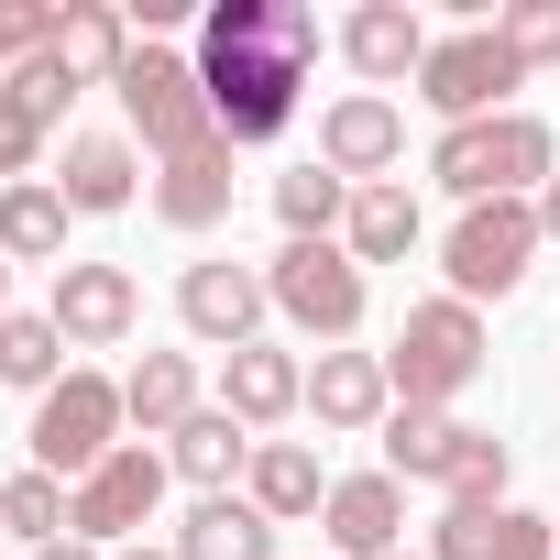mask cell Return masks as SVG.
Segmentation results:
<instances>
[{
    "label": "cell",
    "mask_w": 560,
    "mask_h": 560,
    "mask_svg": "<svg viewBox=\"0 0 560 560\" xmlns=\"http://www.w3.org/2000/svg\"><path fill=\"white\" fill-rule=\"evenodd\" d=\"M308 56H319V12L308 0H209L198 12V89L220 143H275L308 100Z\"/></svg>",
    "instance_id": "cell-1"
},
{
    "label": "cell",
    "mask_w": 560,
    "mask_h": 560,
    "mask_svg": "<svg viewBox=\"0 0 560 560\" xmlns=\"http://www.w3.org/2000/svg\"><path fill=\"white\" fill-rule=\"evenodd\" d=\"M429 176H440L462 209H483V198L549 187V176H560V143H549L538 110H494V121H451V132L429 143Z\"/></svg>",
    "instance_id": "cell-2"
},
{
    "label": "cell",
    "mask_w": 560,
    "mask_h": 560,
    "mask_svg": "<svg viewBox=\"0 0 560 560\" xmlns=\"http://www.w3.org/2000/svg\"><path fill=\"white\" fill-rule=\"evenodd\" d=\"M121 110H132V143H154V165L220 154V121H209L198 56H176V45H132V67H121Z\"/></svg>",
    "instance_id": "cell-3"
},
{
    "label": "cell",
    "mask_w": 560,
    "mask_h": 560,
    "mask_svg": "<svg viewBox=\"0 0 560 560\" xmlns=\"http://www.w3.org/2000/svg\"><path fill=\"white\" fill-rule=\"evenodd\" d=\"M472 374H483V319H472L462 298H429V308H407V330H396V352H385V385H396V407H451Z\"/></svg>",
    "instance_id": "cell-4"
},
{
    "label": "cell",
    "mask_w": 560,
    "mask_h": 560,
    "mask_svg": "<svg viewBox=\"0 0 560 560\" xmlns=\"http://www.w3.org/2000/svg\"><path fill=\"white\" fill-rule=\"evenodd\" d=\"M538 198H483V209H462L451 220V242H440V264H451V298L472 308V298H516L527 287V264H538Z\"/></svg>",
    "instance_id": "cell-5"
},
{
    "label": "cell",
    "mask_w": 560,
    "mask_h": 560,
    "mask_svg": "<svg viewBox=\"0 0 560 560\" xmlns=\"http://www.w3.org/2000/svg\"><path fill=\"white\" fill-rule=\"evenodd\" d=\"M121 429H132V407H121V385L110 374H67L45 407H34V472H56V483H89L110 451H121Z\"/></svg>",
    "instance_id": "cell-6"
},
{
    "label": "cell",
    "mask_w": 560,
    "mask_h": 560,
    "mask_svg": "<svg viewBox=\"0 0 560 560\" xmlns=\"http://www.w3.org/2000/svg\"><path fill=\"white\" fill-rule=\"evenodd\" d=\"M516 89H527V67L505 56V34H494V23L440 34V45H429V67H418V100L440 110V132H451V121H494Z\"/></svg>",
    "instance_id": "cell-7"
},
{
    "label": "cell",
    "mask_w": 560,
    "mask_h": 560,
    "mask_svg": "<svg viewBox=\"0 0 560 560\" xmlns=\"http://www.w3.org/2000/svg\"><path fill=\"white\" fill-rule=\"evenodd\" d=\"M264 287H275V308H287L308 341H352L363 330V264L341 242H287L264 264Z\"/></svg>",
    "instance_id": "cell-8"
},
{
    "label": "cell",
    "mask_w": 560,
    "mask_h": 560,
    "mask_svg": "<svg viewBox=\"0 0 560 560\" xmlns=\"http://www.w3.org/2000/svg\"><path fill=\"white\" fill-rule=\"evenodd\" d=\"M165 483H176V472H165V451H154V440H121V451H110L89 483H67V505H78V538H89V549H132V538L154 527Z\"/></svg>",
    "instance_id": "cell-9"
},
{
    "label": "cell",
    "mask_w": 560,
    "mask_h": 560,
    "mask_svg": "<svg viewBox=\"0 0 560 560\" xmlns=\"http://www.w3.org/2000/svg\"><path fill=\"white\" fill-rule=\"evenodd\" d=\"M319 165H330L341 187H385V176L407 165V110H396L385 89L330 100V110H319Z\"/></svg>",
    "instance_id": "cell-10"
},
{
    "label": "cell",
    "mask_w": 560,
    "mask_h": 560,
    "mask_svg": "<svg viewBox=\"0 0 560 560\" xmlns=\"http://www.w3.org/2000/svg\"><path fill=\"white\" fill-rule=\"evenodd\" d=\"M264 308H275V287H264L253 264H231V253L176 275V319H187L209 352H242V341H264Z\"/></svg>",
    "instance_id": "cell-11"
},
{
    "label": "cell",
    "mask_w": 560,
    "mask_h": 560,
    "mask_svg": "<svg viewBox=\"0 0 560 560\" xmlns=\"http://www.w3.org/2000/svg\"><path fill=\"white\" fill-rule=\"evenodd\" d=\"M45 319L67 330V352H121V341H132V319H143V287H132L121 264H56Z\"/></svg>",
    "instance_id": "cell-12"
},
{
    "label": "cell",
    "mask_w": 560,
    "mask_h": 560,
    "mask_svg": "<svg viewBox=\"0 0 560 560\" xmlns=\"http://www.w3.org/2000/svg\"><path fill=\"white\" fill-rule=\"evenodd\" d=\"M429 560H560V527L549 516H527V505H440V527H429Z\"/></svg>",
    "instance_id": "cell-13"
},
{
    "label": "cell",
    "mask_w": 560,
    "mask_h": 560,
    "mask_svg": "<svg viewBox=\"0 0 560 560\" xmlns=\"http://www.w3.org/2000/svg\"><path fill=\"white\" fill-rule=\"evenodd\" d=\"M319 527H330L341 560H396V538H407V483H396V472H352V483H330Z\"/></svg>",
    "instance_id": "cell-14"
},
{
    "label": "cell",
    "mask_w": 560,
    "mask_h": 560,
    "mask_svg": "<svg viewBox=\"0 0 560 560\" xmlns=\"http://www.w3.org/2000/svg\"><path fill=\"white\" fill-rule=\"evenodd\" d=\"M132 187H143V143H132V132H78V143H67V165H56V198H67L78 220L132 209Z\"/></svg>",
    "instance_id": "cell-15"
},
{
    "label": "cell",
    "mask_w": 560,
    "mask_h": 560,
    "mask_svg": "<svg viewBox=\"0 0 560 560\" xmlns=\"http://www.w3.org/2000/svg\"><path fill=\"white\" fill-rule=\"evenodd\" d=\"M220 407H231L242 429L298 418V407H308V363H298V352H275V341H242V352L220 363Z\"/></svg>",
    "instance_id": "cell-16"
},
{
    "label": "cell",
    "mask_w": 560,
    "mask_h": 560,
    "mask_svg": "<svg viewBox=\"0 0 560 560\" xmlns=\"http://www.w3.org/2000/svg\"><path fill=\"white\" fill-rule=\"evenodd\" d=\"M429 23L407 12V0H363V12L341 23V56H352V78H374V89H396V78H418L429 67Z\"/></svg>",
    "instance_id": "cell-17"
},
{
    "label": "cell",
    "mask_w": 560,
    "mask_h": 560,
    "mask_svg": "<svg viewBox=\"0 0 560 560\" xmlns=\"http://www.w3.org/2000/svg\"><path fill=\"white\" fill-rule=\"evenodd\" d=\"M132 12H110V0H67V12H56V67L78 78V89H121V67H132Z\"/></svg>",
    "instance_id": "cell-18"
},
{
    "label": "cell",
    "mask_w": 560,
    "mask_h": 560,
    "mask_svg": "<svg viewBox=\"0 0 560 560\" xmlns=\"http://www.w3.org/2000/svg\"><path fill=\"white\" fill-rule=\"evenodd\" d=\"M308 418H319V429H385V418H396L385 352H319V363H308Z\"/></svg>",
    "instance_id": "cell-19"
},
{
    "label": "cell",
    "mask_w": 560,
    "mask_h": 560,
    "mask_svg": "<svg viewBox=\"0 0 560 560\" xmlns=\"http://www.w3.org/2000/svg\"><path fill=\"white\" fill-rule=\"evenodd\" d=\"M253 451H264V440H253V429H242V418L209 396V407H198V418L165 440V472H176V483H198V494H231V483L253 472Z\"/></svg>",
    "instance_id": "cell-20"
},
{
    "label": "cell",
    "mask_w": 560,
    "mask_h": 560,
    "mask_svg": "<svg viewBox=\"0 0 560 560\" xmlns=\"http://www.w3.org/2000/svg\"><path fill=\"white\" fill-rule=\"evenodd\" d=\"M472 440H483V429H462L451 407H396V418H385V472H396V483H440V494H451V472L472 462Z\"/></svg>",
    "instance_id": "cell-21"
},
{
    "label": "cell",
    "mask_w": 560,
    "mask_h": 560,
    "mask_svg": "<svg viewBox=\"0 0 560 560\" xmlns=\"http://www.w3.org/2000/svg\"><path fill=\"white\" fill-rule=\"evenodd\" d=\"M176 560H275V516L253 494H198L176 527Z\"/></svg>",
    "instance_id": "cell-22"
},
{
    "label": "cell",
    "mask_w": 560,
    "mask_h": 560,
    "mask_svg": "<svg viewBox=\"0 0 560 560\" xmlns=\"http://www.w3.org/2000/svg\"><path fill=\"white\" fill-rule=\"evenodd\" d=\"M242 494H253L275 527H298V516H319V505H330V472H319V451H308V440H264V451H253V472H242Z\"/></svg>",
    "instance_id": "cell-23"
},
{
    "label": "cell",
    "mask_w": 560,
    "mask_h": 560,
    "mask_svg": "<svg viewBox=\"0 0 560 560\" xmlns=\"http://www.w3.org/2000/svg\"><path fill=\"white\" fill-rule=\"evenodd\" d=\"M121 407H132V429H143V440H176L209 396H198V363H187V352H143V363L121 374Z\"/></svg>",
    "instance_id": "cell-24"
},
{
    "label": "cell",
    "mask_w": 560,
    "mask_h": 560,
    "mask_svg": "<svg viewBox=\"0 0 560 560\" xmlns=\"http://www.w3.org/2000/svg\"><path fill=\"white\" fill-rule=\"evenodd\" d=\"M154 220H165V231H220V220H231V143L165 165V176H154Z\"/></svg>",
    "instance_id": "cell-25"
},
{
    "label": "cell",
    "mask_w": 560,
    "mask_h": 560,
    "mask_svg": "<svg viewBox=\"0 0 560 560\" xmlns=\"http://www.w3.org/2000/svg\"><path fill=\"white\" fill-rule=\"evenodd\" d=\"M341 253H352V264H407V253H418V198H407L396 176H385V187H352Z\"/></svg>",
    "instance_id": "cell-26"
},
{
    "label": "cell",
    "mask_w": 560,
    "mask_h": 560,
    "mask_svg": "<svg viewBox=\"0 0 560 560\" xmlns=\"http://www.w3.org/2000/svg\"><path fill=\"white\" fill-rule=\"evenodd\" d=\"M67 231H78V209L34 176V187H0V253L12 264H67Z\"/></svg>",
    "instance_id": "cell-27"
},
{
    "label": "cell",
    "mask_w": 560,
    "mask_h": 560,
    "mask_svg": "<svg viewBox=\"0 0 560 560\" xmlns=\"http://www.w3.org/2000/svg\"><path fill=\"white\" fill-rule=\"evenodd\" d=\"M67 374H78V363H67V330H56L45 308H12V330H0V385H23V396L45 407Z\"/></svg>",
    "instance_id": "cell-28"
},
{
    "label": "cell",
    "mask_w": 560,
    "mask_h": 560,
    "mask_svg": "<svg viewBox=\"0 0 560 560\" xmlns=\"http://www.w3.org/2000/svg\"><path fill=\"white\" fill-rule=\"evenodd\" d=\"M275 220H287V242H330V231L352 220V187L308 154V165H287V176H275Z\"/></svg>",
    "instance_id": "cell-29"
},
{
    "label": "cell",
    "mask_w": 560,
    "mask_h": 560,
    "mask_svg": "<svg viewBox=\"0 0 560 560\" xmlns=\"http://www.w3.org/2000/svg\"><path fill=\"white\" fill-rule=\"evenodd\" d=\"M0 538H34V549L78 538V505H67V483H56V472H12V483H0Z\"/></svg>",
    "instance_id": "cell-30"
},
{
    "label": "cell",
    "mask_w": 560,
    "mask_h": 560,
    "mask_svg": "<svg viewBox=\"0 0 560 560\" xmlns=\"http://www.w3.org/2000/svg\"><path fill=\"white\" fill-rule=\"evenodd\" d=\"M494 34H505V56H516L527 78H538V67H560V0H505Z\"/></svg>",
    "instance_id": "cell-31"
},
{
    "label": "cell",
    "mask_w": 560,
    "mask_h": 560,
    "mask_svg": "<svg viewBox=\"0 0 560 560\" xmlns=\"http://www.w3.org/2000/svg\"><path fill=\"white\" fill-rule=\"evenodd\" d=\"M34 165H45V121L0 89V187H34Z\"/></svg>",
    "instance_id": "cell-32"
},
{
    "label": "cell",
    "mask_w": 560,
    "mask_h": 560,
    "mask_svg": "<svg viewBox=\"0 0 560 560\" xmlns=\"http://www.w3.org/2000/svg\"><path fill=\"white\" fill-rule=\"evenodd\" d=\"M505 472H516V462H505V440L483 429V440H472V462L451 472V505H483V516H494V505H505Z\"/></svg>",
    "instance_id": "cell-33"
},
{
    "label": "cell",
    "mask_w": 560,
    "mask_h": 560,
    "mask_svg": "<svg viewBox=\"0 0 560 560\" xmlns=\"http://www.w3.org/2000/svg\"><path fill=\"white\" fill-rule=\"evenodd\" d=\"M56 45V12H45V0H0V78H12L23 56H45Z\"/></svg>",
    "instance_id": "cell-34"
},
{
    "label": "cell",
    "mask_w": 560,
    "mask_h": 560,
    "mask_svg": "<svg viewBox=\"0 0 560 560\" xmlns=\"http://www.w3.org/2000/svg\"><path fill=\"white\" fill-rule=\"evenodd\" d=\"M34 560H110V549H89V538H56V549H34Z\"/></svg>",
    "instance_id": "cell-35"
},
{
    "label": "cell",
    "mask_w": 560,
    "mask_h": 560,
    "mask_svg": "<svg viewBox=\"0 0 560 560\" xmlns=\"http://www.w3.org/2000/svg\"><path fill=\"white\" fill-rule=\"evenodd\" d=\"M538 231H549V242H560V176H549V187H538Z\"/></svg>",
    "instance_id": "cell-36"
},
{
    "label": "cell",
    "mask_w": 560,
    "mask_h": 560,
    "mask_svg": "<svg viewBox=\"0 0 560 560\" xmlns=\"http://www.w3.org/2000/svg\"><path fill=\"white\" fill-rule=\"evenodd\" d=\"M0 330H12V253H0Z\"/></svg>",
    "instance_id": "cell-37"
},
{
    "label": "cell",
    "mask_w": 560,
    "mask_h": 560,
    "mask_svg": "<svg viewBox=\"0 0 560 560\" xmlns=\"http://www.w3.org/2000/svg\"><path fill=\"white\" fill-rule=\"evenodd\" d=\"M110 560H176V549H143V538H132V549H110Z\"/></svg>",
    "instance_id": "cell-38"
},
{
    "label": "cell",
    "mask_w": 560,
    "mask_h": 560,
    "mask_svg": "<svg viewBox=\"0 0 560 560\" xmlns=\"http://www.w3.org/2000/svg\"><path fill=\"white\" fill-rule=\"evenodd\" d=\"M396 560H429V549H396Z\"/></svg>",
    "instance_id": "cell-39"
}]
</instances>
